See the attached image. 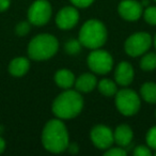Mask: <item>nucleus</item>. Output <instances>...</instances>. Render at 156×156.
Wrapping results in <instances>:
<instances>
[{
	"label": "nucleus",
	"instance_id": "nucleus-26",
	"mask_svg": "<svg viewBox=\"0 0 156 156\" xmlns=\"http://www.w3.org/2000/svg\"><path fill=\"white\" fill-rule=\"evenodd\" d=\"M71 2L76 8H88L94 2V0H71Z\"/></svg>",
	"mask_w": 156,
	"mask_h": 156
},
{
	"label": "nucleus",
	"instance_id": "nucleus-12",
	"mask_svg": "<svg viewBox=\"0 0 156 156\" xmlns=\"http://www.w3.org/2000/svg\"><path fill=\"white\" fill-rule=\"evenodd\" d=\"M135 72L132 64L127 61H122L117 65L115 71V81L117 85L127 87L134 80Z\"/></svg>",
	"mask_w": 156,
	"mask_h": 156
},
{
	"label": "nucleus",
	"instance_id": "nucleus-32",
	"mask_svg": "<svg viewBox=\"0 0 156 156\" xmlns=\"http://www.w3.org/2000/svg\"><path fill=\"white\" fill-rule=\"evenodd\" d=\"M155 154H156V153H155Z\"/></svg>",
	"mask_w": 156,
	"mask_h": 156
},
{
	"label": "nucleus",
	"instance_id": "nucleus-29",
	"mask_svg": "<svg viewBox=\"0 0 156 156\" xmlns=\"http://www.w3.org/2000/svg\"><path fill=\"white\" fill-rule=\"evenodd\" d=\"M153 44H154V46H155V48H156V34H155V37H154V39H153Z\"/></svg>",
	"mask_w": 156,
	"mask_h": 156
},
{
	"label": "nucleus",
	"instance_id": "nucleus-14",
	"mask_svg": "<svg viewBox=\"0 0 156 156\" xmlns=\"http://www.w3.org/2000/svg\"><path fill=\"white\" fill-rule=\"evenodd\" d=\"M74 86H75L77 91L88 93V92H91L95 89V87L98 86V79L93 74L85 73L78 78H76Z\"/></svg>",
	"mask_w": 156,
	"mask_h": 156
},
{
	"label": "nucleus",
	"instance_id": "nucleus-2",
	"mask_svg": "<svg viewBox=\"0 0 156 156\" xmlns=\"http://www.w3.org/2000/svg\"><path fill=\"white\" fill-rule=\"evenodd\" d=\"M83 98L77 90L66 89L60 93L52 102V112L61 120L73 119L81 112Z\"/></svg>",
	"mask_w": 156,
	"mask_h": 156
},
{
	"label": "nucleus",
	"instance_id": "nucleus-30",
	"mask_svg": "<svg viewBox=\"0 0 156 156\" xmlns=\"http://www.w3.org/2000/svg\"><path fill=\"white\" fill-rule=\"evenodd\" d=\"M155 115H156V112H155Z\"/></svg>",
	"mask_w": 156,
	"mask_h": 156
},
{
	"label": "nucleus",
	"instance_id": "nucleus-13",
	"mask_svg": "<svg viewBox=\"0 0 156 156\" xmlns=\"http://www.w3.org/2000/svg\"><path fill=\"white\" fill-rule=\"evenodd\" d=\"M134 138V133L129 125L121 124L113 130V139L119 147H125L129 145Z\"/></svg>",
	"mask_w": 156,
	"mask_h": 156
},
{
	"label": "nucleus",
	"instance_id": "nucleus-6",
	"mask_svg": "<svg viewBox=\"0 0 156 156\" xmlns=\"http://www.w3.org/2000/svg\"><path fill=\"white\" fill-rule=\"evenodd\" d=\"M87 63L89 69L93 73L98 75H105L112 69L113 59L107 50L96 48V49H92V51L89 54Z\"/></svg>",
	"mask_w": 156,
	"mask_h": 156
},
{
	"label": "nucleus",
	"instance_id": "nucleus-15",
	"mask_svg": "<svg viewBox=\"0 0 156 156\" xmlns=\"http://www.w3.org/2000/svg\"><path fill=\"white\" fill-rule=\"evenodd\" d=\"M75 75L67 69H60L55 74V83L59 88L63 90L71 89L75 85Z\"/></svg>",
	"mask_w": 156,
	"mask_h": 156
},
{
	"label": "nucleus",
	"instance_id": "nucleus-5",
	"mask_svg": "<svg viewBox=\"0 0 156 156\" xmlns=\"http://www.w3.org/2000/svg\"><path fill=\"white\" fill-rule=\"evenodd\" d=\"M115 102L117 109L125 117L135 115L140 109V98L132 89L118 90L115 95Z\"/></svg>",
	"mask_w": 156,
	"mask_h": 156
},
{
	"label": "nucleus",
	"instance_id": "nucleus-3",
	"mask_svg": "<svg viewBox=\"0 0 156 156\" xmlns=\"http://www.w3.org/2000/svg\"><path fill=\"white\" fill-rule=\"evenodd\" d=\"M59 49V42L52 34L42 33L34 37L28 45V56L35 61H43L50 59L57 54Z\"/></svg>",
	"mask_w": 156,
	"mask_h": 156
},
{
	"label": "nucleus",
	"instance_id": "nucleus-4",
	"mask_svg": "<svg viewBox=\"0 0 156 156\" xmlns=\"http://www.w3.org/2000/svg\"><path fill=\"white\" fill-rule=\"evenodd\" d=\"M78 40L90 49L101 48L107 41V29L98 20H89L80 28Z\"/></svg>",
	"mask_w": 156,
	"mask_h": 156
},
{
	"label": "nucleus",
	"instance_id": "nucleus-1",
	"mask_svg": "<svg viewBox=\"0 0 156 156\" xmlns=\"http://www.w3.org/2000/svg\"><path fill=\"white\" fill-rule=\"evenodd\" d=\"M41 139L43 147L50 153H61L67 150L69 144L67 128L59 118L49 120L45 124Z\"/></svg>",
	"mask_w": 156,
	"mask_h": 156
},
{
	"label": "nucleus",
	"instance_id": "nucleus-17",
	"mask_svg": "<svg viewBox=\"0 0 156 156\" xmlns=\"http://www.w3.org/2000/svg\"><path fill=\"white\" fill-rule=\"evenodd\" d=\"M98 89L103 95L107 96V98L115 96L118 92L117 83L112 81L111 79H108V78H104L100 83H98Z\"/></svg>",
	"mask_w": 156,
	"mask_h": 156
},
{
	"label": "nucleus",
	"instance_id": "nucleus-9",
	"mask_svg": "<svg viewBox=\"0 0 156 156\" xmlns=\"http://www.w3.org/2000/svg\"><path fill=\"white\" fill-rule=\"evenodd\" d=\"M90 138L93 144L100 150H107L112 147L115 139H113V132L106 125L94 126L90 133Z\"/></svg>",
	"mask_w": 156,
	"mask_h": 156
},
{
	"label": "nucleus",
	"instance_id": "nucleus-21",
	"mask_svg": "<svg viewBox=\"0 0 156 156\" xmlns=\"http://www.w3.org/2000/svg\"><path fill=\"white\" fill-rule=\"evenodd\" d=\"M143 18L150 25L156 26V7H149L143 10Z\"/></svg>",
	"mask_w": 156,
	"mask_h": 156
},
{
	"label": "nucleus",
	"instance_id": "nucleus-24",
	"mask_svg": "<svg viewBox=\"0 0 156 156\" xmlns=\"http://www.w3.org/2000/svg\"><path fill=\"white\" fill-rule=\"evenodd\" d=\"M104 154L106 156H125L126 151L122 147H110L109 149L106 150V152Z\"/></svg>",
	"mask_w": 156,
	"mask_h": 156
},
{
	"label": "nucleus",
	"instance_id": "nucleus-22",
	"mask_svg": "<svg viewBox=\"0 0 156 156\" xmlns=\"http://www.w3.org/2000/svg\"><path fill=\"white\" fill-rule=\"evenodd\" d=\"M147 145L152 150H156V126H153L149 129L145 136Z\"/></svg>",
	"mask_w": 156,
	"mask_h": 156
},
{
	"label": "nucleus",
	"instance_id": "nucleus-18",
	"mask_svg": "<svg viewBox=\"0 0 156 156\" xmlns=\"http://www.w3.org/2000/svg\"><path fill=\"white\" fill-rule=\"evenodd\" d=\"M140 95L145 102L156 104V83H145L140 88Z\"/></svg>",
	"mask_w": 156,
	"mask_h": 156
},
{
	"label": "nucleus",
	"instance_id": "nucleus-19",
	"mask_svg": "<svg viewBox=\"0 0 156 156\" xmlns=\"http://www.w3.org/2000/svg\"><path fill=\"white\" fill-rule=\"evenodd\" d=\"M140 60V67L143 71H153L156 69V54L155 52H149L143 54Z\"/></svg>",
	"mask_w": 156,
	"mask_h": 156
},
{
	"label": "nucleus",
	"instance_id": "nucleus-11",
	"mask_svg": "<svg viewBox=\"0 0 156 156\" xmlns=\"http://www.w3.org/2000/svg\"><path fill=\"white\" fill-rule=\"evenodd\" d=\"M79 20V12L76 7H64L57 13L56 24L62 30H69L77 25Z\"/></svg>",
	"mask_w": 156,
	"mask_h": 156
},
{
	"label": "nucleus",
	"instance_id": "nucleus-27",
	"mask_svg": "<svg viewBox=\"0 0 156 156\" xmlns=\"http://www.w3.org/2000/svg\"><path fill=\"white\" fill-rule=\"evenodd\" d=\"M11 0H0V12H5L9 9Z\"/></svg>",
	"mask_w": 156,
	"mask_h": 156
},
{
	"label": "nucleus",
	"instance_id": "nucleus-16",
	"mask_svg": "<svg viewBox=\"0 0 156 156\" xmlns=\"http://www.w3.org/2000/svg\"><path fill=\"white\" fill-rule=\"evenodd\" d=\"M30 69V62L25 57L14 58L9 64V73L15 77L24 76Z\"/></svg>",
	"mask_w": 156,
	"mask_h": 156
},
{
	"label": "nucleus",
	"instance_id": "nucleus-7",
	"mask_svg": "<svg viewBox=\"0 0 156 156\" xmlns=\"http://www.w3.org/2000/svg\"><path fill=\"white\" fill-rule=\"evenodd\" d=\"M153 43L152 37L147 32H136L127 37L124 44L125 52L130 57H139L149 50Z\"/></svg>",
	"mask_w": 156,
	"mask_h": 156
},
{
	"label": "nucleus",
	"instance_id": "nucleus-20",
	"mask_svg": "<svg viewBox=\"0 0 156 156\" xmlns=\"http://www.w3.org/2000/svg\"><path fill=\"white\" fill-rule=\"evenodd\" d=\"M81 47L83 45L79 40H69L65 43L64 50L69 55H77L81 50Z\"/></svg>",
	"mask_w": 156,
	"mask_h": 156
},
{
	"label": "nucleus",
	"instance_id": "nucleus-23",
	"mask_svg": "<svg viewBox=\"0 0 156 156\" xmlns=\"http://www.w3.org/2000/svg\"><path fill=\"white\" fill-rule=\"evenodd\" d=\"M29 31H30V23L29 22H20L15 27V33L20 37L28 34Z\"/></svg>",
	"mask_w": 156,
	"mask_h": 156
},
{
	"label": "nucleus",
	"instance_id": "nucleus-10",
	"mask_svg": "<svg viewBox=\"0 0 156 156\" xmlns=\"http://www.w3.org/2000/svg\"><path fill=\"white\" fill-rule=\"evenodd\" d=\"M119 15L127 22H136L143 13V7L136 0H122L118 5Z\"/></svg>",
	"mask_w": 156,
	"mask_h": 156
},
{
	"label": "nucleus",
	"instance_id": "nucleus-28",
	"mask_svg": "<svg viewBox=\"0 0 156 156\" xmlns=\"http://www.w3.org/2000/svg\"><path fill=\"white\" fill-rule=\"evenodd\" d=\"M5 149V141L0 137V154L3 153Z\"/></svg>",
	"mask_w": 156,
	"mask_h": 156
},
{
	"label": "nucleus",
	"instance_id": "nucleus-25",
	"mask_svg": "<svg viewBox=\"0 0 156 156\" xmlns=\"http://www.w3.org/2000/svg\"><path fill=\"white\" fill-rule=\"evenodd\" d=\"M151 149L147 145H138L134 150L135 156H151Z\"/></svg>",
	"mask_w": 156,
	"mask_h": 156
},
{
	"label": "nucleus",
	"instance_id": "nucleus-31",
	"mask_svg": "<svg viewBox=\"0 0 156 156\" xmlns=\"http://www.w3.org/2000/svg\"><path fill=\"white\" fill-rule=\"evenodd\" d=\"M155 2H156V0H155Z\"/></svg>",
	"mask_w": 156,
	"mask_h": 156
},
{
	"label": "nucleus",
	"instance_id": "nucleus-8",
	"mask_svg": "<svg viewBox=\"0 0 156 156\" xmlns=\"http://www.w3.org/2000/svg\"><path fill=\"white\" fill-rule=\"evenodd\" d=\"M51 5L47 0H35L28 10V22L34 26H43L51 17Z\"/></svg>",
	"mask_w": 156,
	"mask_h": 156
}]
</instances>
